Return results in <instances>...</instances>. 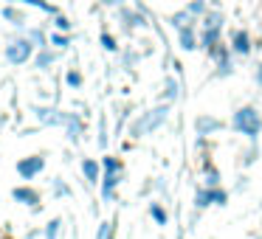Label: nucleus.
I'll return each mask as SVG.
<instances>
[{
    "instance_id": "f257e3e1",
    "label": "nucleus",
    "mask_w": 262,
    "mask_h": 239,
    "mask_svg": "<svg viewBox=\"0 0 262 239\" xmlns=\"http://www.w3.org/2000/svg\"><path fill=\"white\" fill-rule=\"evenodd\" d=\"M231 130L239 132V135H245V138H251V141H256V135L262 132V113L254 104L239 107L237 113L231 115Z\"/></svg>"
},
{
    "instance_id": "f03ea898",
    "label": "nucleus",
    "mask_w": 262,
    "mask_h": 239,
    "mask_svg": "<svg viewBox=\"0 0 262 239\" xmlns=\"http://www.w3.org/2000/svg\"><path fill=\"white\" fill-rule=\"evenodd\" d=\"M166 118H169V102H164V104H158V107H152V110H147V113H141V118L133 121L130 135H133V138L149 135V132H155Z\"/></svg>"
},
{
    "instance_id": "7ed1b4c3",
    "label": "nucleus",
    "mask_w": 262,
    "mask_h": 239,
    "mask_svg": "<svg viewBox=\"0 0 262 239\" xmlns=\"http://www.w3.org/2000/svg\"><path fill=\"white\" fill-rule=\"evenodd\" d=\"M226 203H228V194L223 192L220 186H214V188H211V186H203L198 194H194V205H198L200 211L209 208V205H226Z\"/></svg>"
},
{
    "instance_id": "20e7f679",
    "label": "nucleus",
    "mask_w": 262,
    "mask_h": 239,
    "mask_svg": "<svg viewBox=\"0 0 262 239\" xmlns=\"http://www.w3.org/2000/svg\"><path fill=\"white\" fill-rule=\"evenodd\" d=\"M231 45H226V42H220V45L214 48V51L209 54L211 59H214V65H217V76H231V70H234V65H231Z\"/></svg>"
},
{
    "instance_id": "39448f33",
    "label": "nucleus",
    "mask_w": 262,
    "mask_h": 239,
    "mask_svg": "<svg viewBox=\"0 0 262 239\" xmlns=\"http://www.w3.org/2000/svg\"><path fill=\"white\" fill-rule=\"evenodd\" d=\"M228 45H231V51L237 54V57H248L251 48H254V40H251V34L245 29H237V31H231Z\"/></svg>"
},
{
    "instance_id": "423d86ee",
    "label": "nucleus",
    "mask_w": 262,
    "mask_h": 239,
    "mask_svg": "<svg viewBox=\"0 0 262 239\" xmlns=\"http://www.w3.org/2000/svg\"><path fill=\"white\" fill-rule=\"evenodd\" d=\"M223 121L220 118H214V115H198L194 118V132H198L200 138H206V135H214V132H220L223 130Z\"/></svg>"
},
{
    "instance_id": "0eeeda50",
    "label": "nucleus",
    "mask_w": 262,
    "mask_h": 239,
    "mask_svg": "<svg viewBox=\"0 0 262 239\" xmlns=\"http://www.w3.org/2000/svg\"><path fill=\"white\" fill-rule=\"evenodd\" d=\"M6 57H9V62H12V65H23L26 59L31 57V42L29 40H17L14 45H9Z\"/></svg>"
},
{
    "instance_id": "6e6552de",
    "label": "nucleus",
    "mask_w": 262,
    "mask_h": 239,
    "mask_svg": "<svg viewBox=\"0 0 262 239\" xmlns=\"http://www.w3.org/2000/svg\"><path fill=\"white\" fill-rule=\"evenodd\" d=\"M178 45H181V51H198V48H200L198 29H194V26H189V29L178 31Z\"/></svg>"
},
{
    "instance_id": "1a4fd4ad",
    "label": "nucleus",
    "mask_w": 262,
    "mask_h": 239,
    "mask_svg": "<svg viewBox=\"0 0 262 239\" xmlns=\"http://www.w3.org/2000/svg\"><path fill=\"white\" fill-rule=\"evenodd\" d=\"M220 42H223V29H203L200 31V48L206 54H211Z\"/></svg>"
},
{
    "instance_id": "9d476101",
    "label": "nucleus",
    "mask_w": 262,
    "mask_h": 239,
    "mask_svg": "<svg viewBox=\"0 0 262 239\" xmlns=\"http://www.w3.org/2000/svg\"><path fill=\"white\" fill-rule=\"evenodd\" d=\"M42 166H46V160H42L40 155H34V158L20 160V163H17V172H20L23 177H34V175H40V172H42Z\"/></svg>"
},
{
    "instance_id": "9b49d317",
    "label": "nucleus",
    "mask_w": 262,
    "mask_h": 239,
    "mask_svg": "<svg viewBox=\"0 0 262 239\" xmlns=\"http://www.w3.org/2000/svg\"><path fill=\"white\" fill-rule=\"evenodd\" d=\"M119 180H121V172H104V177H102V197H104V200L113 197Z\"/></svg>"
},
{
    "instance_id": "f8f14e48",
    "label": "nucleus",
    "mask_w": 262,
    "mask_h": 239,
    "mask_svg": "<svg viewBox=\"0 0 262 239\" xmlns=\"http://www.w3.org/2000/svg\"><path fill=\"white\" fill-rule=\"evenodd\" d=\"M169 23H172V29H175V31H181V29L194 26V23H198V17H194V14H189L186 9H181V12H175V14L169 17Z\"/></svg>"
},
{
    "instance_id": "ddd939ff",
    "label": "nucleus",
    "mask_w": 262,
    "mask_h": 239,
    "mask_svg": "<svg viewBox=\"0 0 262 239\" xmlns=\"http://www.w3.org/2000/svg\"><path fill=\"white\" fill-rule=\"evenodd\" d=\"M223 23H226V14L217 12V9H209V12L200 17V26H203V29H223Z\"/></svg>"
},
{
    "instance_id": "4468645a",
    "label": "nucleus",
    "mask_w": 262,
    "mask_h": 239,
    "mask_svg": "<svg viewBox=\"0 0 262 239\" xmlns=\"http://www.w3.org/2000/svg\"><path fill=\"white\" fill-rule=\"evenodd\" d=\"M121 17H124V23L130 26V29H144V26H147V17L141 14V6H138L136 12H130V9H124V12H121Z\"/></svg>"
},
{
    "instance_id": "2eb2a0df",
    "label": "nucleus",
    "mask_w": 262,
    "mask_h": 239,
    "mask_svg": "<svg viewBox=\"0 0 262 239\" xmlns=\"http://www.w3.org/2000/svg\"><path fill=\"white\" fill-rule=\"evenodd\" d=\"M181 96V85H178V79H164V102H175V99Z\"/></svg>"
},
{
    "instance_id": "dca6fc26",
    "label": "nucleus",
    "mask_w": 262,
    "mask_h": 239,
    "mask_svg": "<svg viewBox=\"0 0 262 239\" xmlns=\"http://www.w3.org/2000/svg\"><path fill=\"white\" fill-rule=\"evenodd\" d=\"M186 12L194 14V17L200 20L206 12H209V3H206V0H189V3H186Z\"/></svg>"
},
{
    "instance_id": "f3484780",
    "label": "nucleus",
    "mask_w": 262,
    "mask_h": 239,
    "mask_svg": "<svg viewBox=\"0 0 262 239\" xmlns=\"http://www.w3.org/2000/svg\"><path fill=\"white\" fill-rule=\"evenodd\" d=\"M203 177H206V180H203L206 186H211V188L220 186V172H217L211 163H206V166H203Z\"/></svg>"
},
{
    "instance_id": "a211bd4d",
    "label": "nucleus",
    "mask_w": 262,
    "mask_h": 239,
    "mask_svg": "<svg viewBox=\"0 0 262 239\" xmlns=\"http://www.w3.org/2000/svg\"><path fill=\"white\" fill-rule=\"evenodd\" d=\"M149 217H152L158 225H166V222H169V214H166V208H164V205H158V203L149 205Z\"/></svg>"
},
{
    "instance_id": "6ab92c4d",
    "label": "nucleus",
    "mask_w": 262,
    "mask_h": 239,
    "mask_svg": "<svg viewBox=\"0 0 262 239\" xmlns=\"http://www.w3.org/2000/svg\"><path fill=\"white\" fill-rule=\"evenodd\" d=\"M82 172H85V177H88L91 183H96V180H99V175H102V172H99V163H96V160H91V158H88L85 163H82Z\"/></svg>"
},
{
    "instance_id": "aec40b11",
    "label": "nucleus",
    "mask_w": 262,
    "mask_h": 239,
    "mask_svg": "<svg viewBox=\"0 0 262 239\" xmlns=\"http://www.w3.org/2000/svg\"><path fill=\"white\" fill-rule=\"evenodd\" d=\"M14 200H20V203H26V205H34L37 192H31V188H14Z\"/></svg>"
},
{
    "instance_id": "412c9836",
    "label": "nucleus",
    "mask_w": 262,
    "mask_h": 239,
    "mask_svg": "<svg viewBox=\"0 0 262 239\" xmlns=\"http://www.w3.org/2000/svg\"><path fill=\"white\" fill-rule=\"evenodd\" d=\"M20 3H26V6H34V9H42V12H48V14H57V9H54L51 3H46V0H20Z\"/></svg>"
},
{
    "instance_id": "4be33fe9",
    "label": "nucleus",
    "mask_w": 262,
    "mask_h": 239,
    "mask_svg": "<svg viewBox=\"0 0 262 239\" xmlns=\"http://www.w3.org/2000/svg\"><path fill=\"white\" fill-rule=\"evenodd\" d=\"M102 45L107 48V51H119V42H116V37H113V34H107V31L102 34Z\"/></svg>"
},
{
    "instance_id": "5701e85b",
    "label": "nucleus",
    "mask_w": 262,
    "mask_h": 239,
    "mask_svg": "<svg viewBox=\"0 0 262 239\" xmlns=\"http://www.w3.org/2000/svg\"><path fill=\"white\" fill-rule=\"evenodd\" d=\"M51 62H54V54L51 51H42L40 57H37V68H48Z\"/></svg>"
},
{
    "instance_id": "b1692460",
    "label": "nucleus",
    "mask_w": 262,
    "mask_h": 239,
    "mask_svg": "<svg viewBox=\"0 0 262 239\" xmlns=\"http://www.w3.org/2000/svg\"><path fill=\"white\" fill-rule=\"evenodd\" d=\"M104 172H121V160L119 158H104Z\"/></svg>"
},
{
    "instance_id": "393cba45",
    "label": "nucleus",
    "mask_w": 262,
    "mask_h": 239,
    "mask_svg": "<svg viewBox=\"0 0 262 239\" xmlns=\"http://www.w3.org/2000/svg\"><path fill=\"white\" fill-rule=\"evenodd\" d=\"M54 26H57L59 31H71V20L62 17V14H57V20H54Z\"/></svg>"
},
{
    "instance_id": "a878e982",
    "label": "nucleus",
    "mask_w": 262,
    "mask_h": 239,
    "mask_svg": "<svg viewBox=\"0 0 262 239\" xmlns=\"http://www.w3.org/2000/svg\"><path fill=\"white\" fill-rule=\"evenodd\" d=\"M51 42H54L57 48H68V45H71V40H68L65 34H54V37H51Z\"/></svg>"
},
{
    "instance_id": "bb28decb",
    "label": "nucleus",
    "mask_w": 262,
    "mask_h": 239,
    "mask_svg": "<svg viewBox=\"0 0 262 239\" xmlns=\"http://www.w3.org/2000/svg\"><path fill=\"white\" fill-rule=\"evenodd\" d=\"M65 79H68V85H71V87H79V85H82V76H79V70H71V74L65 76Z\"/></svg>"
},
{
    "instance_id": "cd10ccee",
    "label": "nucleus",
    "mask_w": 262,
    "mask_h": 239,
    "mask_svg": "<svg viewBox=\"0 0 262 239\" xmlns=\"http://www.w3.org/2000/svg\"><path fill=\"white\" fill-rule=\"evenodd\" d=\"M3 17H6V20H17V23L23 20V17H20V12H14L12 6H9V9H3Z\"/></svg>"
},
{
    "instance_id": "c85d7f7f",
    "label": "nucleus",
    "mask_w": 262,
    "mask_h": 239,
    "mask_svg": "<svg viewBox=\"0 0 262 239\" xmlns=\"http://www.w3.org/2000/svg\"><path fill=\"white\" fill-rule=\"evenodd\" d=\"M57 231H59V220H54V222H51V225H48V231H46V236H48V239H54V236H57Z\"/></svg>"
},
{
    "instance_id": "c756f323",
    "label": "nucleus",
    "mask_w": 262,
    "mask_h": 239,
    "mask_svg": "<svg viewBox=\"0 0 262 239\" xmlns=\"http://www.w3.org/2000/svg\"><path fill=\"white\" fill-rule=\"evenodd\" d=\"M254 79H256V85H259V87H262V62H259V65H256V70H254Z\"/></svg>"
},
{
    "instance_id": "7c9ffc66",
    "label": "nucleus",
    "mask_w": 262,
    "mask_h": 239,
    "mask_svg": "<svg viewBox=\"0 0 262 239\" xmlns=\"http://www.w3.org/2000/svg\"><path fill=\"white\" fill-rule=\"evenodd\" d=\"M99 3H104V6H116L119 0H99Z\"/></svg>"
},
{
    "instance_id": "2f4dec72",
    "label": "nucleus",
    "mask_w": 262,
    "mask_h": 239,
    "mask_svg": "<svg viewBox=\"0 0 262 239\" xmlns=\"http://www.w3.org/2000/svg\"><path fill=\"white\" fill-rule=\"evenodd\" d=\"M107 236V225H102V231H99V239H104Z\"/></svg>"
}]
</instances>
